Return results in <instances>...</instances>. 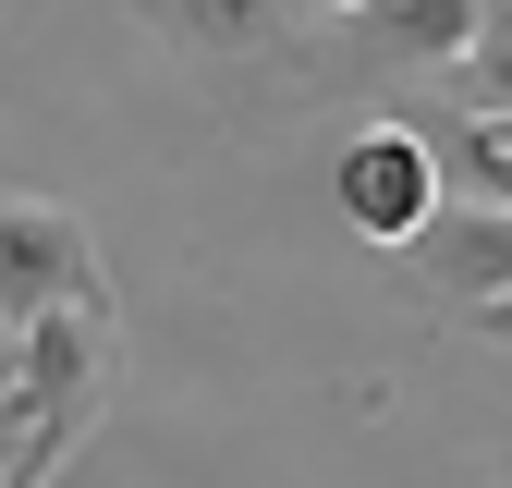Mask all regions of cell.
Segmentation results:
<instances>
[{
  "instance_id": "cell-13",
  "label": "cell",
  "mask_w": 512,
  "mask_h": 488,
  "mask_svg": "<svg viewBox=\"0 0 512 488\" xmlns=\"http://www.w3.org/2000/svg\"><path fill=\"white\" fill-rule=\"evenodd\" d=\"M0 366H13V330H0Z\"/></svg>"
},
{
  "instance_id": "cell-1",
  "label": "cell",
  "mask_w": 512,
  "mask_h": 488,
  "mask_svg": "<svg viewBox=\"0 0 512 488\" xmlns=\"http://www.w3.org/2000/svg\"><path fill=\"white\" fill-rule=\"evenodd\" d=\"M110 293L86 305H49L37 330H13V403H25V488H49L61 464H74L98 440V415H110Z\"/></svg>"
},
{
  "instance_id": "cell-2",
  "label": "cell",
  "mask_w": 512,
  "mask_h": 488,
  "mask_svg": "<svg viewBox=\"0 0 512 488\" xmlns=\"http://www.w3.org/2000/svg\"><path fill=\"white\" fill-rule=\"evenodd\" d=\"M135 25L196 74H317V25L293 0H135Z\"/></svg>"
},
{
  "instance_id": "cell-11",
  "label": "cell",
  "mask_w": 512,
  "mask_h": 488,
  "mask_svg": "<svg viewBox=\"0 0 512 488\" xmlns=\"http://www.w3.org/2000/svg\"><path fill=\"white\" fill-rule=\"evenodd\" d=\"M452 330H476V342H512V293H500V305H476V318H452Z\"/></svg>"
},
{
  "instance_id": "cell-6",
  "label": "cell",
  "mask_w": 512,
  "mask_h": 488,
  "mask_svg": "<svg viewBox=\"0 0 512 488\" xmlns=\"http://www.w3.org/2000/svg\"><path fill=\"white\" fill-rule=\"evenodd\" d=\"M476 25H488V0H354L342 61H366V74H452Z\"/></svg>"
},
{
  "instance_id": "cell-5",
  "label": "cell",
  "mask_w": 512,
  "mask_h": 488,
  "mask_svg": "<svg viewBox=\"0 0 512 488\" xmlns=\"http://www.w3.org/2000/svg\"><path fill=\"white\" fill-rule=\"evenodd\" d=\"M415 293L439 318H476V305L512 293V208H476V196H439V220L415 232Z\"/></svg>"
},
{
  "instance_id": "cell-8",
  "label": "cell",
  "mask_w": 512,
  "mask_h": 488,
  "mask_svg": "<svg viewBox=\"0 0 512 488\" xmlns=\"http://www.w3.org/2000/svg\"><path fill=\"white\" fill-rule=\"evenodd\" d=\"M464 110H512V0H488V25L464 37Z\"/></svg>"
},
{
  "instance_id": "cell-10",
  "label": "cell",
  "mask_w": 512,
  "mask_h": 488,
  "mask_svg": "<svg viewBox=\"0 0 512 488\" xmlns=\"http://www.w3.org/2000/svg\"><path fill=\"white\" fill-rule=\"evenodd\" d=\"M439 488H512V440H488V452H464V464L439 476Z\"/></svg>"
},
{
  "instance_id": "cell-9",
  "label": "cell",
  "mask_w": 512,
  "mask_h": 488,
  "mask_svg": "<svg viewBox=\"0 0 512 488\" xmlns=\"http://www.w3.org/2000/svg\"><path fill=\"white\" fill-rule=\"evenodd\" d=\"M0 488H25V403H13V366H0Z\"/></svg>"
},
{
  "instance_id": "cell-4",
  "label": "cell",
  "mask_w": 512,
  "mask_h": 488,
  "mask_svg": "<svg viewBox=\"0 0 512 488\" xmlns=\"http://www.w3.org/2000/svg\"><path fill=\"white\" fill-rule=\"evenodd\" d=\"M330 196H342V220L366 244H415L439 220V159H427L415 122H366V135H342V159H330Z\"/></svg>"
},
{
  "instance_id": "cell-3",
  "label": "cell",
  "mask_w": 512,
  "mask_h": 488,
  "mask_svg": "<svg viewBox=\"0 0 512 488\" xmlns=\"http://www.w3.org/2000/svg\"><path fill=\"white\" fill-rule=\"evenodd\" d=\"M86 293H110L98 232L25 183H0V330H37L49 305H86Z\"/></svg>"
},
{
  "instance_id": "cell-14",
  "label": "cell",
  "mask_w": 512,
  "mask_h": 488,
  "mask_svg": "<svg viewBox=\"0 0 512 488\" xmlns=\"http://www.w3.org/2000/svg\"><path fill=\"white\" fill-rule=\"evenodd\" d=\"M0 25H13V0H0Z\"/></svg>"
},
{
  "instance_id": "cell-7",
  "label": "cell",
  "mask_w": 512,
  "mask_h": 488,
  "mask_svg": "<svg viewBox=\"0 0 512 488\" xmlns=\"http://www.w3.org/2000/svg\"><path fill=\"white\" fill-rule=\"evenodd\" d=\"M415 135L439 159V196L512 208V110H439V122H415Z\"/></svg>"
},
{
  "instance_id": "cell-12",
  "label": "cell",
  "mask_w": 512,
  "mask_h": 488,
  "mask_svg": "<svg viewBox=\"0 0 512 488\" xmlns=\"http://www.w3.org/2000/svg\"><path fill=\"white\" fill-rule=\"evenodd\" d=\"M293 13H305V25H342V13H354V0H293Z\"/></svg>"
}]
</instances>
